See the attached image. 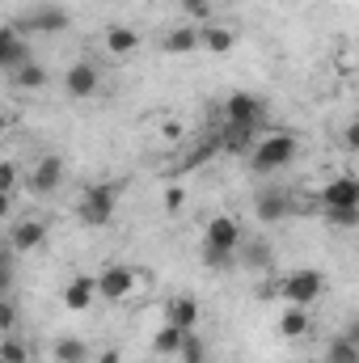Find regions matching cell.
Segmentation results:
<instances>
[{"label": "cell", "instance_id": "cell-25", "mask_svg": "<svg viewBox=\"0 0 359 363\" xmlns=\"http://www.w3.org/2000/svg\"><path fill=\"white\" fill-rule=\"evenodd\" d=\"M326 220L334 228H359V207H326Z\"/></svg>", "mask_w": 359, "mask_h": 363}, {"label": "cell", "instance_id": "cell-15", "mask_svg": "<svg viewBox=\"0 0 359 363\" xmlns=\"http://www.w3.org/2000/svg\"><path fill=\"white\" fill-rule=\"evenodd\" d=\"M101 47H106L114 60H131V55L140 51V34H136L131 26H110V30L101 34Z\"/></svg>", "mask_w": 359, "mask_h": 363}, {"label": "cell", "instance_id": "cell-5", "mask_svg": "<svg viewBox=\"0 0 359 363\" xmlns=\"http://www.w3.org/2000/svg\"><path fill=\"white\" fill-rule=\"evenodd\" d=\"M263 114H267V101L258 93L237 89L228 101H224V118L237 123V127H263Z\"/></svg>", "mask_w": 359, "mask_h": 363}, {"label": "cell", "instance_id": "cell-4", "mask_svg": "<svg viewBox=\"0 0 359 363\" xmlns=\"http://www.w3.org/2000/svg\"><path fill=\"white\" fill-rule=\"evenodd\" d=\"M321 291H326V274L313 271V267H300V271H292V274L279 279V296H283L287 304H304V308H313Z\"/></svg>", "mask_w": 359, "mask_h": 363}, {"label": "cell", "instance_id": "cell-30", "mask_svg": "<svg viewBox=\"0 0 359 363\" xmlns=\"http://www.w3.org/2000/svg\"><path fill=\"white\" fill-rule=\"evenodd\" d=\"M343 144H347L351 152H359V118H355V123H347V131H343Z\"/></svg>", "mask_w": 359, "mask_h": 363}, {"label": "cell", "instance_id": "cell-12", "mask_svg": "<svg viewBox=\"0 0 359 363\" xmlns=\"http://www.w3.org/2000/svg\"><path fill=\"white\" fill-rule=\"evenodd\" d=\"M321 207H359V178L338 174L321 186Z\"/></svg>", "mask_w": 359, "mask_h": 363}, {"label": "cell", "instance_id": "cell-8", "mask_svg": "<svg viewBox=\"0 0 359 363\" xmlns=\"http://www.w3.org/2000/svg\"><path fill=\"white\" fill-rule=\"evenodd\" d=\"M97 89H101V72H97L93 60H77V64L64 72V93H68V97L85 101V97H93Z\"/></svg>", "mask_w": 359, "mask_h": 363}, {"label": "cell", "instance_id": "cell-29", "mask_svg": "<svg viewBox=\"0 0 359 363\" xmlns=\"http://www.w3.org/2000/svg\"><path fill=\"white\" fill-rule=\"evenodd\" d=\"M0 190H4V194H13V190H17V165H13V161H4V165H0Z\"/></svg>", "mask_w": 359, "mask_h": 363}, {"label": "cell", "instance_id": "cell-19", "mask_svg": "<svg viewBox=\"0 0 359 363\" xmlns=\"http://www.w3.org/2000/svg\"><path fill=\"white\" fill-rule=\"evenodd\" d=\"M199 47H203V30H199V26H178V30L165 34V51H170V55H190V51H199Z\"/></svg>", "mask_w": 359, "mask_h": 363}, {"label": "cell", "instance_id": "cell-20", "mask_svg": "<svg viewBox=\"0 0 359 363\" xmlns=\"http://www.w3.org/2000/svg\"><path fill=\"white\" fill-rule=\"evenodd\" d=\"M182 347H186V330L170 325V321L153 334V355H161V359H165V355H170V359H174V355H182Z\"/></svg>", "mask_w": 359, "mask_h": 363}, {"label": "cell", "instance_id": "cell-10", "mask_svg": "<svg viewBox=\"0 0 359 363\" xmlns=\"http://www.w3.org/2000/svg\"><path fill=\"white\" fill-rule=\"evenodd\" d=\"M93 279H97V296L101 300H127L136 291V271L131 267H106V271L93 274Z\"/></svg>", "mask_w": 359, "mask_h": 363}, {"label": "cell", "instance_id": "cell-6", "mask_svg": "<svg viewBox=\"0 0 359 363\" xmlns=\"http://www.w3.org/2000/svg\"><path fill=\"white\" fill-rule=\"evenodd\" d=\"M64 178H68L64 157L47 152V157H38V161H34V169H30V190H34V194H55V190L64 186Z\"/></svg>", "mask_w": 359, "mask_h": 363}, {"label": "cell", "instance_id": "cell-7", "mask_svg": "<svg viewBox=\"0 0 359 363\" xmlns=\"http://www.w3.org/2000/svg\"><path fill=\"white\" fill-rule=\"evenodd\" d=\"M26 60H34V51H30V43H26L21 26H17V21H9V26L0 30V68H4V77H9L13 68H21Z\"/></svg>", "mask_w": 359, "mask_h": 363}, {"label": "cell", "instance_id": "cell-1", "mask_svg": "<svg viewBox=\"0 0 359 363\" xmlns=\"http://www.w3.org/2000/svg\"><path fill=\"white\" fill-rule=\"evenodd\" d=\"M241 241H245V233H241V224H237V216H211L207 224H203V258H207V267H228V262H237L241 258Z\"/></svg>", "mask_w": 359, "mask_h": 363}, {"label": "cell", "instance_id": "cell-24", "mask_svg": "<svg viewBox=\"0 0 359 363\" xmlns=\"http://www.w3.org/2000/svg\"><path fill=\"white\" fill-rule=\"evenodd\" d=\"M55 359L60 363H85L89 359V347H85L81 338H60V342H55Z\"/></svg>", "mask_w": 359, "mask_h": 363}, {"label": "cell", "instance_id": "cell-17", "mask_svg": "<svg viewBox=\"0 0 359 363\" xmlns=\"http://www.w3.org/2000/svg\"><path fill=\"white\" fill-rule=\"evenodd\" d=\"M93 300H97V279H89V274L68 279V287H64V304H68L72 313H85Z\"/></svg>", "mask_w": 359, "mask_h": 363}, {"label": "cell", "instance_id": "cell-26", "mask_svg": "<svg viewBox=\"0 0 359 363\" xmlns=\"http://www.w3.org/2000/svg\"><path fill=\"white\" fill-rule=\"evenodd\" d=\"M182 363H203V338H199V330H190V334H186V347H182Z\"/></svg>", "mask_w": 359, "mask_h": 363}, {"label": "cell", "instance_id": "cell-18", "mask_svg": "<svg viewBox=\"0 0 359 363\" xmlns=\"http://www.w3.org/2000/svg\"><path fill=\"white\" fill-rule=\"evenodd\" d=\"M309 330H313V317H309L304 304H287V308L279 313V334H283V338H304Z\"/></svg>", "mask_w": 359, "mask_h": 363}, {"label": "cell", "instance_id": "cell-27", "mask_svg": "<svg viewBox=\"0 0 359 363\" xmlns=\"http://www.w3.org/2000/svg\"><path fill=\"white\" fill-rule=\"evenodd\" d=\"M0 359H4V363H26V347L9 334V338H4V347H0Z\"/></svg>", "mask_w": 359, "mask_h": 363}, {"label": "cell", "instance_id": "cell-31", "mask_svg": "<svg viewBox=\"0 0 359 363\" xmlns=\"http://www.w3.org/2000/svg\"><path fill=\"white\" fill-rule=\"evenodd\" d=\"M13 321H17V308L4 300V304H0V325H4V330H13Z\"/></svg>", "mask_w": 359, "mask_h": 363}, {"label": "cell", "instance_id": "cell-14", "mask_svg": "<svg viewBox=\"0 0 359 363\" xmlns=\"http://www.w3.org/2000/svg\"><path fill=\"white\" fill-rule=\"evenodd\" d=\"M199 317H203V313H199V300H194L190 291H182V296H174V300L165 304V321L178 325V330H186V334L199 330Z\"/></svg>", "mask_w": 359, "mask_h": 363}, {"label": "cell", "instance_id": "cell-32", "mask_svg": "<svg viewBox=\"0 0 359 363\" xmlns=\"http://www.w3.org/2000/svg\"><path fill=\"white\" fill-rule=\"evenodd\" d=\"M165 207H170V211H178V207H182V190H170V194H165Z\"/></svg>", "mask_w": 359, "mask_h": 363}, {"label": "cell", "instance_id": "cell-3", "mask_svg": "<svg viewBox=\"0 0 359 363\" xmlns=\"http://www.w3.org/2000/svg\"><path fill=\"white\" fill-rule=\"evenodd\" d=\"M114 207H118V186L93 182V186H85V194H81V203H77V216H81V224L101 228V224L114 220Z\"/></svg>", "mask_w": 359, "mask_h": 363}, {"label": "cell", "instance_id": "cell-11", "mask_svg": "<svg viewBox=\"0 0 359 363\" xmlns=\"http://www.w3.org/2000/svg\"><path fill=\"white\" fill-rule=\"evenodd\" d=\"M43 241H47V224H43V220H34V216L17 220V224L9 228V250H13V254H30V250H43Z\"/></svg>", "mask_w": 359, "mask_h": 363}, {"label": "cell", "instance_id": "cell-13", "mask_svg": "<svg viewBox=\"0 0 359 363\" xmlns=\"http://www.w3.org/2000/svg\"><path fill=\"white\" fill-rule=\"evenodd\" d=\"M258 127H237V123H224V131H220V152H228V157H250L254 148H258Z\"/></svg>", "mask_w": 359, "mask_h": 363}, {"label": "cell", "instance_id": "cell-2", "mask_svg": "<svg viewBox=\"0 0 359 363\" xmlns=\"http://www.w3.org/2000/svg\"><path fill=\"white\" fill-rule=\"evenodd\" d=\"M296 135L292 131H267L263 140H258V148L250 152V169L258 174V178H270V174H279V169H287L292 161H296Z\"/></svg>", "mask_w": 359, "mask_h": 363}, {"label": "cell", "instance_id": "cell-21", "mask_svg": "<svg viewBox=\"0 0 359 363\" xmlns=\"http://www.w3.org/2000/svg\"><path fill=\"white\" fill-rule=\"evenodd\" d=\"M203 30V51H211V55H228L233 47H237V34L228 30V26H199Z\"/></svg>", "mask_w": 359, "mask_h": 363}, {"label": "cell", "instance_id": "cell-16", "mask_svg": "<svg viewBox=\"0 0 359 363\" xmlns=\"http://www.w3.org/2000/svg\"><path fill=\"white\" fill-rule=\"evenodd\" d=\"M254 211H258V220H283V216H292V199L279 190V186H270V190H258V199H254Z\"/></svg>", "mask_w": 359, "mask_h": 363}, {"label": "cell", "instance_id": "cell-23", "mask_svg": "<svg viewBox=\"0 0 359 363\" xmlns=\"http://www.w3.org/2000/svg\"><path fill=\"white\" fill-rule=\"evenodd\" d=\"M326 363H359V342L347 334V338H334L330 351H326Z\"/></svg>", "mask_w": 359, "mask_h": 363}, {"label": "cell", "instance_id": "cell-22", "mask_svg": "<svg viewBox=\"0 0 359 363\" xmlns=\"http://www.w3.org/2000/svg\"><path fill=\"white\" fill-rule=\"evenodd\" d=\"M9 81H13L17 89H43V85H47V68H43V64H34V60H26L21 68H13V72H9Z\"/></svg>", "mask_w": 359, "mask_h": 363}, {"label": "cell", "instance_id": "cell-9", "mask_svg": "<svg viewBox=\"0 0 359 363\" xmlns=\"http://www.w3.org/2000/svg\"><path fill=\"white\" fill-rule=\"evenodd\" d=\"M68 13L64 9H55V4H38V9H30L26 17H21V30H30V34H64L68 30Z\"/></svg>", "mask_w": 359, "mask_h": 363}, {"label": "cell", "instance_id": "cell-28", "mask_svg": "<svg viewBox=\"0 0 359 363\" xmlns=\"http://www.w3.org/2000/svg\"><path fill=\"white\" fill-rule=\"evenodd\" d=\"M182 4H186V13H190L194 21H203V26H207V17H211V4H216V0H182Z\"/></svg>", "mask_w": 359, "mask_h": 363}]
</instances>
